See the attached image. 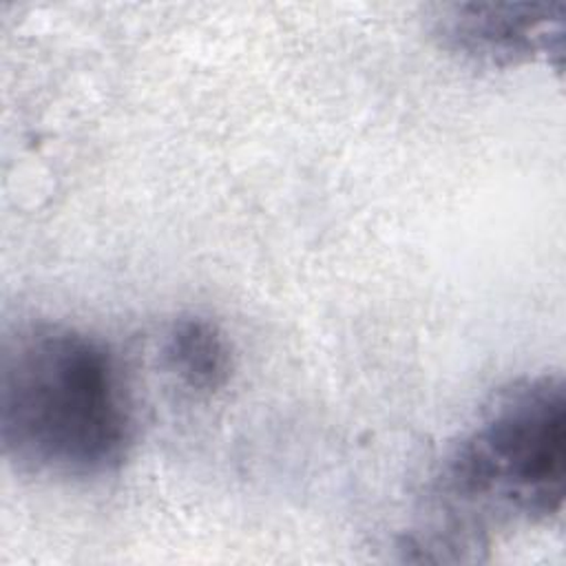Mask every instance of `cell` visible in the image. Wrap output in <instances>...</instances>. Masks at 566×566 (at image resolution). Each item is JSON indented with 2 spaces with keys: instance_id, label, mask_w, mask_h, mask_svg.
Returning <instances> with one entry per match:
<instances>
[{
  "instance_id": "obj_1",
  "label": "cell",
  "mask_w": 566,
  "mask_h": 566,
  "mask_svg": "<svg viewBox=\"0 0 566 566\" xmlns=\"http://www.w3.org/2000/svg\"><path fill=\"white\" fill-rule=\"evenodd\" d=\"M566 482V396L559 376L502 389L451 447L433 489V520L407 548L431 559H475L491 533L544 522L562 511Z\"/></svg>"
},
{
  "instance_id": "obj_2",
  "label": "cell",
  "mask_w": 566,
  "mask_h": 566,
  "mask_svg": "<svg viewBox=\"0 0 566 566\" xmlns=\"http://www.w3.org/2000/svg\"><path fill=\"white\" fill-rule=\"evenodd\" d=\"M133 407L111 347L64 323H38L7 340L0 371V440L22 471L102 478L122 467Z\"/></svg>"
},
{
  "instance_id": "obj_3",
  "label": "cell",
  "mask_w": 566,
  "mask_h": 566,
  "mask_svg": "<svg viewBox=\"0 0 566 566\" xmlns=\"http://www.w3.org/2000/svg\"><path fill=\"white\" fill-rule=\"evenodd\" d=\"M442 42L475 62L515 64L537 53H559L562 15L546 4H453L438 20Z\"/></svg>"
},
{
  "instance_id": "obj_4",
  "label": "cell",
  "mask_w": 566,
  "mask_h": 566,
  "mask_svg": "<svg viewBox=\"0 0 566 566\" xmlns=\"http://www.w3.org/2000/svg\"><path fill=\"white\" fill-rule=\"evenodd\" d=\"M161 352L168 371L192 394L212 396L230 378V345L223 332L208 318H177L166 332Z\"/></svg>"
}]
</instances>
